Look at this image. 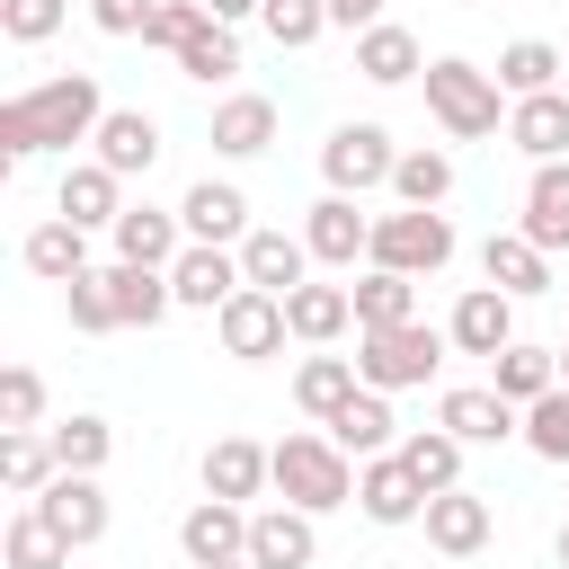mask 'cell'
Here are the masks:
<instances>
[{"label":"cell","mask_w":569,"mask_h":569,"mask_svg":"<svg viewBox=\"0 0 569 569\" xmlns=\"http://www.w3.org/2000/svg\"><path fill=\"white\" fill-rule=\"evenodd\" d=\"M18 258H27V276H44V284H71V276L89 267V231L53 213V222H36V231L18 240Z\"/></svg>","instance_id":"31"},{"label":"cell","mask_w":569,"mask_h":569,"mask_svg":"<svg viewBox=\"0 0 569 569\" xmlns=\"http://www.w3.org/2000/svg\"><path fill=\"white\" fill-rule=\"evenodd\" d=\"M89 142H98V160H107L116 178H142V169L160 160V124H151L142 107H107V124H98Z\"/></svg>","instance_id":"29"},{"label":"cell","mask_w":569,"mask_h":569,"mask_svg":"<svg viewBox=\"0 0 569 569\" xmlns=\"http://www.w3.org/2000/svg\"><path fill=\"white\" fill-rule=\"evenodd\" d=\"M178 222H187V240H249V196L231 187V178H196L187 187V204H178Z\"/></svg>","instance_id":"21"},{"label":"cell","mask_w":569,"mask_h":569,"mask_svg":"<svg viewBox=\"0 0 569 569\" xmlns=\"http://www.w3.org/2000/svg\"><path fill=\"white\" fill-rule=\"evenodd\" d=\"M445 338H453V356H498V347H516V293H498V284H471V293L453 302Z\"/></svg>","instance_id":"13"},{"label":"cell","mask_w":569,"mask_h":569,"mask_svg":"<svg viewBox=\"0 0 569 569\" xmlns=\"http://www.w3.org/2000/svg\"><path fill=\"white\" fill-rule=\"evenodd\" d=\"M436 427H453L462 445H507V436H525V409L498 382H462V391L436 400Z\"/></svg>","instance_id":"8"},{"label":"cell","mask_w":569,"mask_h":569,"mask_svg":"<svg viewBox=\"0 0 569 569\" xmlns=\"http://www.w3.org/2000/svg\"><path fill=\"white\" fill-rule=\"evenodd\" d=\"M36 418H44V373L36 365H9L0 373V436L9 427H36Z\"/></svg>","instance_id":"45"},{"label":"cell","mask_w":569,"mask_h":569,"mask_svg":"<svg viewBox=\"0 0 569 569\" xmlns=\"http://www.w3.org/2000/svg\"><path fill=\"white\" fill-rule=\"evenodd\" d=\"M489 382L525 409V400H542V391L560 382V347H498V356H489Z\"/></svg>","instance_id":"36"},{"label":"cell","mask_w":569,"mask_h":569,"mask_svg":"<svg viewBox=\"0 0 569 569\" xmlns=\"http://www.w3.org/2000/svg\"><path fill=\"white\" fill-rule=\"evenodd\" d=\"M551 551H560V569H569V525H560V542H551Z\"/></svg>","instance_id":"52"},{"label":"cell","mask_w":569,"mask_h":569,"mask_svg":"<svg viewBox=\"0 0 569 569\" xmlns=\"http://www.w3.org/2000/svg\"><path fill=\"white\" fill-rule=\"evenodd\" d=\"M391 169H400V151H391L382 124H338V133L320 142V178H329V196H373V187H391Z\"/></svg>","instance_id":"7"},{"label":"cell","mask_w":569,"mask_h":569,"mask_svg":"<svg viewBox=\"0 0 569 569\" xmlns=\"http://www.w3.org/2000/svg\"><path fill=\"white\" fill-rule=\"evenodd\" d=\"M400 462L418 471L427 498H436V489H462V436H453V427H418V436H400Z\"/></svg>","instance_id":"37"},{"label":"cell","mask_w":569,"mask_h":569,"mask_svg":"<svg viewBox=\"0 0 569 569\" xmlns=\"http://www.w3.org/2000/svg\"><path fill=\"white\" fill-rule=\"evenodd\" d=\"M258 489H276V445L213 436L204 445V498H258Z\"/></svg>","instance_id":"17"},{"label":"cell","mask_w":569,"mask_h":569,"mask_svg":"<svg viewBox=\"0 0 569 569\" xmlns=\"http://www.w3.org/2000/svg\"><path fill=\"white\" fill-rule=\"evenodd\" d=\"M151 9H160V0H89L98 36H142V27H151Z\"/></svg>","instance_id":"48"},{"label":"cell","mask_w":569,"mask_h":569,"mask_svg":"<svg viewBox=\"0 0 569 569\" xmlns=\"http://www.w3.org/2000/svg\"><path fill=\"white\" fill-rule=\"evenodd\" d=\"M178 71H187V80H204V89H213V80H231V71H240V36L204 9V27L178 44Z\"/></svg>","instance_id":"39"},{"label":"cell","mask_w":569,"mask_h":569,"mask_svg":"<svg viewBox=\"0 0 569 569\" xmlns=\"http://www.w3.org/2000/svg\"><path fill=\"white\" fill-rule=\"evenodd\" d=\"M196 27H204V0H160V9H151V27H142V44L178 53V44L196 36Z\"/></svg>","instance_id":"47"},{"label":"cell","mask_w":569,"mask_h":569,"mask_svg":"<svg viewBox=\"0 0 569 569\" xmlns=\"http://www.w3.org/2000/svg\"><path fill=\"white\" fill-rule=\"evenodd\" d=\"M560 89H569V80H560Z\"/></svg>","instance_id":"54"},{"label":"cell","mask_w":569,"mask_h":569,"mask_svg":"<svg viewBox=\"0 0 569 569\" xmlns=\"http://www.w3.org/2000/svg\"><path fill=\"white\" fill-rule=\"evenodd\" d=\"M240 276L267 284V293H293V284H311V240L302 231H249L240 240Z\"/></svg>","instance_id":"23"},{"label":"cell","mask_w":569,"mask_h":569,"mask_svg":"<svg viewBox=\"0 0 569 569\" xmlns=\"http://www.w3.org/2000/svg\"><path fill=\"white\" fill-rule=\"evenodd\" d=\"M44 436H53V462H62V471H98V462L116 453V427H107V418H62V427H44Z\"/></svg>","instance_id":"42"},{"label":"cell","mask_w":569,"mask_h":569,"mask_svg":"<svg viewBox=\"0 0 569 569\" xmlns=\"http://www.w3.org/2000/svg\"><path fill=\"white\" fill-rule=\"evenodd\" d=\"M356 329H400V320H418V276H391V267H365L356 284Z\"/></svg>","instance_id":"32"},{"label":"cell","mask_w":569,"mask_h":569,"mask_svg":"<svg viewBox=\"0 0 569 569\" xmlns=\"http://www.w3.org/2000/svg\"><path fill=\"white\" fill-rule=\"evenodd\" d=\"M267 142H276V98L240 89V98L213 107V151H222V160H258Z\"/></svg>","instance_id":"28"},{"label":"cell","mask_w":569,"mask_h":569,"mask_svg":"<svg viewBox=\"0 0 569 569\" xmlns=\"http://www.w3.org/2000/svg\"><path fill=\"white\" fill-rule=\"evenodd\" d=\"M356 507H365L373 525H418V516H427V489H418V471L400 462V445L356 471Z\"/></svg>","instance_id":"14"},{"label":"cell","mask_w":569,"mask_h":569,"mask_svg":"<svg viewBox=\"0 0 569 569\" xmlns=\"http://www.w3.org/2000/svg\"><path fill=\"white\" fill-rule=\"evenodd\" d=\"M204 9H213V18H222V27H240V18H258V9H267V0H204Z\"/></svg>","instance_id":"50"},{"label":"cell","mask_w":569,"mask_h":569,"mask_svg":"<svg viewBox=\"0 0 569 569\" xmlns=\"http://www.w3.org/2000/svg\"><path fill=\"white\" fill-rule=\"evenodd\" d=\"M36 507L62 525V542H71V551H89V542L107 533V489H98V471H53V480L36 489Z\"/></svg>","instance_id":"15"},{"label":"cell","mask_w":569,"mask_h":569,"mask_svg":"<svg viewBox=\"0 0 569 569\" xmlns=\"http://www.w3.org/2000/svg\"><path fill=\"white\" fill-rule=\"evenodd\" d=\"M507 142L525 160H569V89H533L507 107Z\"/></svg>","instance_id":"20"},{"label":"cell","mask_w":569,"mask_h":569,"mask_svg":"<svg viewBox=\"0 0 569 569\" xmlns=\"http://www.w3.org/2000/svg\"><path fill=\"white\" fill-rule=\"evenodd\" d=\"M53 471H62V462H53V436H36V427H9V436H0V480H9V498H36Z\"/></svg>","instance_id":"38"},{"label":"cell","mask_w":569,"mask_h":569,"mask_svg":"<svg viewBox=\"0 0 569 569\" xmlns=\"http://www.w3.org/2000/svg\"><path fill=\"white\" fill-rule=\"evenodd\" d=\"M62 9H71V0H0V36H9V44H44V36L62 27Z\"/></svg>","instance_id":"46"},{"label":"cell","mask_w":569,"mask_h":569,"mask_svg":"<svg viewBox=\"0 0 569 569\" xmlns=\"http://www.w3.org/2000/svg\"><path fill=\"white\" fill-rule=\"evenodd\" d=\"M560 382H569V347H560Z\"/></svg>","instance_id":"53"},{"label":"cell","mask_w":569,"mask_h":569,"mask_svg":"<svg viewBox=\"0 0 569 569\" xmlns=\"http://www.w3.org/2000/svg\"><path fill=\"white\" fill-rule=\"evenodd\" d=\"M107 284H116V320H124V329H160V320L178 311L169 267H133V258H116V267H107Z\"/></svg>","instance_id":"25"},{"label":"cell","mask_w":569,"mask_h":569,"mask_svg":"<svg viewBox=\"0 0 569 569\" xmlns=\"http://www.w3.org/2000/svg\"><path fill=\"white\" fill-rule=\"evenodd\" d=\"M0 560H9V569H62V560H71V542H62V525L27 498V507L9 516V533H0Z\"/></svg>","instance_id":"33"},{"label":"cell","mask_w":569,"mask_h":569,"mask_svg":"<svg viewBox=\"0 0 569 569\" xmlns=\"http://www.w3.org/2000/svg\"><path fill=\"white\" fill-rule=\"evenodd\" d=\"M107 240H116V258H133V267H178L187 222H178V213H160V204H124Z\"/></svg>","instance_id":"22"},{"label":"cell","mask_w":569,"mask_h":569,"mask_svg":"<svg viewBox=\"0 0 569 569\" xmlns=\"http://www.w3.org/2000/svg\"><path fill=\"white\" fill-rule=\"evenodd\" d=\"M213 569H258V560H249V551H240V560H213Z\"/></svg>","instance_id":"51"},{"label":"cell","mask_w":569,"mask_h":569,"mask_svg":"<svg viewBox=\"0 0 569 569\" xmlns=\"http://www.w3.org/2000/svg\"><path fill=\"white\" fill-rule=\"evenodd\" d=\"M356 382H365V373H356V356H302V373H293V400H302V409L329 427V418L356 400Z\"/></svg>","instance_id":"35"},{"label":"cell","mask_w":569,"mask_h":569,"mask_svg":"<svg viewBox=\"0 0 569 569\" xmlns=\"http://www.w3.org/2000/svg\"><path fill=\"white\" fill-rule=\"evenodd\" d=\"M98 124H107L98 80H89V71H53V80H36V89H18V98L0 107V160L71 151V142H89Z\"/></svg>","instance_id":"1"},{"label":"cell","mask_w":569,"mask_h":569,"mask_svg":"<svg viewBox=\"0 0 569 569\" xmlns=\"http://www.w3.org/2000/svg\"><path fill=\"white\" fill-rule=\"evenodd\" d=\"M453 258V222L436 204H400V213H373V249L365 267H391V276H436Z\"/></svg>","instance_id":"5"},{"label":"cell","mask_w":569,"mask_h":569,"mask_svg":"<svg viewBox=\"0 0 569 569\" xmlns=\"http://www.w3.org/2000/svg\"><path fill=\"white\" fill-rule=\"evenodd\" d=\"M382 18V0H329V27H347V36H365Z\"/></svg>","instance_id":"49"},{"label":"cell","mask_w":569,"mask_h":569,"mask_svg":"<svg viewBox=\"0 0 569 569\" xmlns=\"http://www.w3.org/2000/svg\"><path fill=\"white\" fill-rule=\"evenodd\" d=\"M249 560H258V569H311V560H320L311 516H302V507H258V516H249Z\"/></svg>","instance_id":"19"},{"label":"cell","mask_w":569,"mask_h":569,"mask_svg":"<svg viewBox=\"0 0 569 569\" xmlns=\"http://www.w3.org/2000/svg\"><path fill=\"white\" fill-rule=\"evenodd\" d=\"M445 329H427V320H400V329H356V373L373 382V391H418V382H436V365H445Z\"/></svg>","instance_id":"4"},{"label":"cell","mask_w":569,"mask_h":569,"mask_svg":"<svg viewBox=\"0 0 569 569\" xmlns=\"http://www.w3.org/2000/svg\"><path fill=\"white\" fill-rule=\"evenodd\" d=\"M53 213L80 222V231H116V213H124V178H116L107 160H71L62 187H53Z\"/></svg>","instance_id":"12"},{"label":"cell","mask_w":569,"mask_h":569,"mask_svg":"<svg viewBox=\"0 0 569 569\" xmlns=\"http://www.w3.org/2000/svg\"><path fill=\"white\" fill-rule=\"evenodd\" d=\"M418 525H427V542H436L445 560H471V551H489V533H498V516H489L480 489H436Z\"/></svg>","instance_id":"11"},{"label":"cell","mask_w":569,"mask_h":569,"mask_svg":"<svg viewBox=\"0 0 569 569\" xmlns=\"http://www.w3.org/2000/svg\"><path fill=\"white\" fill-rule=\"evenodd\" d=\"M276 489H284V507L329 516V507L356 498V453H347L338 436H284V445H276Z\"/></svg>","instance_id":"3"},{"label":"cell","mask_w":569,"mask_h":569,"mask_svg":"<svg viewBox=\"0 0 569 569\" xmlns=\"http://www.w3.org/2000/svg\"><path fill=\"white\" fill-rule=\"evenodd\" d=\"M525 445L542 462H569V382H551L542 400H525Z\"/></svg>","instance_id":"43"},{"label":"cell","mask_w":569,"mask_h":569,"mask_svg":"<svg viewBox=\"0 0 569 569\" xmlns=\"http://www.w3.org/2000/svg\"><path fill=\"white\" fill-rule=\"evenodd\" d=\"M560 80H569V53L542 44V36H516V44L498 53V89H507V98H533V89H560Z\"/></svg>","instance_id":"34"},{"label":"cell","mask_w":569,"mask_h":569,"mask_svg":"<svg viewBox=\"0 0 569 569\" xmlns=\"http://www.w3.org/2000/svg\"><path fill=\"white\" fill-rule=\"evenodd\" d=\"M213 338H222V356H240V365H267V356H284V338H293V320H284V293H267V284H240V293L213 311Z\"/></svg>","instance_id":"6"},{"label":"cell","mask_w":569,"mask_h":569,"mask_svg":"<svg viewBox=\"0 0 569 569\" xmlns=\"http://www.w3.org/2000/svg\"><path fill=\"white\" fill-rule=\"evenodd\" d=\"M329 436L356 453V462H373V453H391L400 445V418H391V391H373V382H356V400L329 418Z\"/></svg>","instance_id":"26"},{"label":"cell","mask_w":569,"mask_h":569,"mask_svg":"<svg viewBox=\"0 0 569 569\" xmlns=\"http://www.w3.org/2000/svg\"><path fill=\"white\" fill-rule=\"evenodd\" d=\"M62 302H71V329H80V338L124 329V320H116V284H107V267H80V276L62 284Z\"/></svg>","instance_id":"41"},{"label":"cell","mask_w":569,"mask_h":569,"mask_svg":"<svg viewBox=\"0 0 569 569\" xmlns=\"http://www.w3.org/2000/svg\"><path fill=\"white\" fill-rule=\"evenodd\" d=\"M533 249H569V160H533L525 178V222H516Z\"/></svg>","instance_id":"24"},{"label":"cell","mask_w":569,"mask_h":569,"mask_svg":"<svg viewBox=\"0 0 569 569\" xmlns=\"http://www.w3.org/2000/svg\"><path fill=\"white\" fill-rule=\"evenodd\" d=\"M169 284H178V302H187V311H222L249 276H240V249H222V240H187V249H178V267H169Z\"/></svg>","instance_id":"10"},{"label":"cell","mask_w":569,"mask_h":569,"mask_svg":"<svg viewBox=\"0 0 569 569\" xmlns=\"http://www.w3.org/2000/svg\"><path fill=\"white\" fill-rule=\"evenodd\" d=\"M480 284H498V293H551V249H533L525 231H489L480 240Z\"/></svg>","instance_id":"18"},{"label":"cell","mask_w":569,"mask_h":569,"mask_svg":"<svg viewBox=\"0 0 569 569\" xmlns=\"http://www.w3.org/2000/svg\"><path fill=\"white\" fill-rule=\"evenodd\" d=\"M178 551H187V569L240 560V551H249V507H240V498H196V507L178 516Z\"/></svg>","instance_id":"9"},{"label":"cell","mask_w":569,"mask_h":569,"mask_svg":"<svg viewBox=\"0 0 569 569\" xmlns=\"http://www.w3.org/2000/svg\"><path fill=\"white\" fill-rule=\"evenodd\" d=\"M302 240H311L320 267H356V258L373 249V213H356V196H320V204L302 213Z\"/></svg>","instance_id":"16"},{"label":"cell","mask_w":569,"mask_h":569,"mask_svg":"<svg viewBox=\"0 0 569 569\" xmlns=\"http://www.w3.org/2000/svg\"><path fill=\"white\" fill-rule=\"evenodd\" d=\"M418 80H427V116H436L453 142H489V133H498V107H507L498 71H480V62H462V53H436Z\"/></svg>","instance_id":"2"},{"label":"cell","mask_w":569,"mask_h":569,"mask_svg":"<svg viewBox=\"0 0 569 569\" xmlns=\"http://www.w3.org/2000/svg\"><path fill=\"white\" fill-rule=\"evenodd\" d=\"M391 196L400 204H445L453 196V151H400V169H391Z\"/></svg>","instance_id":"40"},{"label":"cell","mask_w":569,"mask_h":569,"mask_svg":"<svg viewBox=\"0 0 569 569\" xmlns=\"http://www.w3.org/2000/svg\"><path fill=\"white\" fill-rule=\"evenodd\" d=\"M356 71H365L373 89H400V80H418V71H427V53H418V36H409V27L373 18V27L356 36Z\"/></svg>","instance_id":"27"},{"label":"cell","mask_w":569,"mask_h":569,"mask_svg":"<svg viewBox=\"0 0 569 569\" xmlns=\"http://www.w3.org/2000/svg\"><path fill=\"white\" fill-rule=\"evenodd\" d=\"M284 320H293L302 347H329V338L356 329V293H347V284H293V293H284Z\"/></svg>","instance_id":"30"},{"label":"cell","mask_w":569,"mask_h":569,"mask_svg":"<svg viewBox=\"0 0 569 569\" xmlns=\"http://www.w3.org/2000/svg\"><path fill=\"white\" fill-rule=\"evenodd\" d=\"M258 27H267L284 53H302V44H320V27H329V0H267V9H258Z\"/></svg>","instance_id":"44"}]
</instances>
